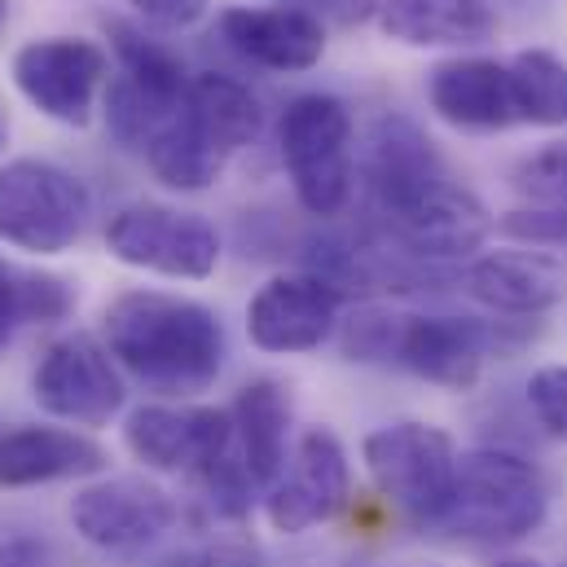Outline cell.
I'll use <instances>...</instances> for the list:
<instances>
[{
	"label": "cell",
	"mask_w": 567,
	"mask_h": 567,
	"mask_svg": "<svg viewBox=\"0 0 567 567\" xmlns=\"http://www.w3.org/2000/svg\"><path fill=\"white\" fill-rule=\"evenodd\" d=\"M106 352L158 396H198L225 370L220 317L185 295L124 290L102 317Z\"/></svg>",
	"instance_id": "cell-1"
},
{
	"label": "cell",
	"mask_w": 567,
	"mask_h": 567,
	"mask_svg": "<svg viewBox=\"0 0 567 567\" xmlns=\"http://www.w3.org/2000/svg\"><path fill=\"white\" fill-rule=\"evenodd\" d=\"M493 348H502L497 326L475 317H453V312L357 308L343 321V352L352 361L401 365L449 392L475 388Z\"/></svg>",
	"instance_id": "cell-2"
},
{
	"label": "cell",
	"mask_w": 567,
	"mask_h": 567,
	"mask_svg": "<svg viewBox=\"0 0 567 567\" xmlns=\"http://www.w3.org/2000/svg\"><path fill=\"white\" fill-rule=\"evenodd\" d=\"M546 511L550 493L528 457L511 449H475L457 462V488L435 533L471 546H511L537 533Z\"/></svg>",
	"instance_id": "cell-3"
},
{
	"label": "cell",
	"mask_w": 567,
	"mask_h": 567,
	"mask_svg": "<svg viewBox=\"0 0 567 567\" xmlns=\"http://www.w3.org/2000/svg\"><path fill=\"white\" fill-rule=\"evenodd\" d=\"M278 150H282L290 189L299 207L317 220L343 216L352 203V115L330 93H303L282 111L278 124Z\"/></svg>",
	"instance_id": "cell-4"
},
{
	"label": "cell",
	"mask_w": 567,
	"mask_h": 567,
	"mask_svg": "<svg viewBox=\"0 0 567 567\" xmlns=\"http://www.w3.org/2000/svg\"><path fill=\"white\" fill-rule=\"evenodd\" d=\"M374 488L410 519L414 528L435 533L457 488V444L449 431L426 423H392L365 435L361 444Z\"/></svg>",
	"instance_id": "cell-5"
},
{
	"label": "cell",
	"mask_w": 567,
	"mask_h": 567,
	"mask_svg": "<svg viewBox=\"0 0 567 567\" xmlns=\"http://www.w3.org/2000/svg\"><path fill=\"white\" fill-rule=\"evenodd\" d=\"M89 225V189L58 163L13 158L0 167V243L58 256L80 243Z\"/></svg>",
	"instance_id": "cell-6"
},
{
	"label": "cell",
	"mask_w": 567,
	"mask_h": 567,
	"mask_svg": "<svg viewBox=\"0 0 567 567\" xmlns=\"http://www.w3.org/2000/svg\"><path fill=\"white\" fill-rule=\"evenodd\" d=\"M106 247L120 265L158 278L203 282L220 265V234L198 212H176L163 203H128L106 225Z\"/></svg>",
	"instance_id": "cell-7"
},
{
	"label": "cell",
	"mask_w": 567,
	"mask_h": 567,
	"mask_svg": "<svg viewBox=\"0 0 567 567\" xmlns=\"http://www.w3.org/2000/svg\"><path fill=\"white\" fill-rule=\"evenodd\" d=\"M31 396L44 414L75 426H106L124 410V379L115 357L93 334H62L40 352Z\"/></svg>",
	"instance_id": "cell-8"
},
{
	"label": "cell",
	"mask_w": 567,
	"mask_h": 567,
	"mask_svg": "<svg viewBox=\"0 0 567 567\" xmlns=\"http://www.w3.org/2000/svg\"><path fill=\"white\" fill-rule=\"evenodd\" d=\"M111 58L97 40L84 35H49L31 40L13 58V84L18 93L49 120L66 128H84L93 120L97 93L106 84Z\"/></svg>",
	"instance_id": "cell-9"
},
{
	"label": "cell",
	"mask_w": 567,
	"mask_h": 567,
	"mask_svg": "<svg viewBox=\"0 0 567 567\" xmlns=\"http://www.w3.org/2000/svg\"><path fill=\"white\" fill-rule=\"evenodd\" d=\"M379 225H383L388 247L396 256H405V260H419V265L466 260L493 234L488 207L466 185H457L453 176L440 181V185H431L419 198H410L405 207L383 212Z\"/></svg>",
	"instance_id": "cell-10"
},
{
	"label": "cell",
	"mask_w": 567,
	"mask_h": 567,
	"mask_svg": "<svg viewBox=\"0 0 567 567\" xmlns=\"http://www.w3.org/2000/svg\"><path fill=\"white\" fill-rule=\"evenodd\" d=\"M352 497V471H348V453L339 444L334 431L326 426H308L286 462V471L278 475V484L269 488V524L299 537L326 519H334Z\"/></svg>",
	"instance_id": "cell-11"
},
{
	"label": "cell",
	"mask_w": 567,
	"mask_h": 567,
	"mask_svg": "<svg viewBox=\"0 0 567 567\" xmlns=\"http://www.w3.org/2000/svg\"><path fill=\"white\" fill-rule=\"evenodd\" d=\"M124 440L137 462L154 471H185L189 480L238 453L234 419L207 405H142L124 426Z\"/></svg>",
	"instance_id": "cell-12"
},
{
	"label": "cell",
	"mask_w": 567,
	"mask_h": 567,
	"mask_svg": "<svg viewBox=\"0 0 567 567\" xmlns=\"http://www.w3.org/2000/svg\"><path fill=\"white\" fill-rule=\"evenodd\" d=\"M343 290L317 274H278L247 303V334L260 352H312L339 326Z\"/></svg>",
	"instance_id": "cell-13"
},
{
	"label": "cell",
	"mask_w": 567,
	"mask_h": 567,
	"mask_svg": "<svg viewBox=\"0 0 567 567\" xmlns=\"http://www.w3.org/2000/svg\"><path fill=\"white\" fill-rule=\"evenodd\" d=\"M71 524L106 555H137L176 524V502L150 480H102L75 493Z\"/></svg>",
	"instance_id": "cell-14"
},
{
	"label": "cell",
	"mask_w": 567,
	"mask_h": 567,
	"mask_svg": "<svg viewBox=\"0 0 567 567\" xmlns=\"http://www.w3.org/2000/svg\"><path fill=\"white\" fill-rule=\"evenodd\" d=\"M431 111L462 133H502L519 124L511 62L497 58H449L426 71Z\"/></svg>",
	"instance_id": "cell-15"
},
{
	"label": "cell",
	"mask_w": 567,
	"mask_h": 567,
	"mask_svg": "<svg viewBox=\"0 0 567 567\" xmlns=\"http://www.w3.org/2000/svg\"><path fill=\"white\" fill-rule=\"evenodd\" d=\"M220 40L251 66L265 71H312L326 53V27L312 9L299 4H269V9H225L220 13Z\"/></svg>",
	"instance_id": "cell-16"
},
{
	"label": "cell",
	"mask_w": 567,
	"mask_h": 567,
	"mask_svg": "<svg viewBox=\"0 0 567 567\" xmlns=\"http://www.w3.org/2000/svg\"><path fill=\"white\" fill-rule=\"evenodd\" d=\"M440 181H449V167L431 137L405 115H383L374 124L370 154H365V189H370L374 216L405 207L410 198L426 194Z\"/></svg>",
	"instance_id": "cell-17"
},
{
	"label": "cell",
	"mask_w": 567,
	"mask_h": 567,
	"mask_svg": "<svg viewBox=\"0 0 567 567\" xmlns=\"http://www.w3.org/2000/svg\"><path fill=\"white\" fill-rule=\"evenodd\" d=\"M457 282L466 286V295L502 317H537L546 308H555L567 295V274L559 260L542 256V251H488L475 256Z\"/></svg>",
	"instance_id": "cell-18"
},
{
	"label": "cell",
	"mask_w": 567,
	"mask_h": 567,
	"mask_svg": "<svg viewBox=\"0 0 567 567\" xmlns=\"http://www.w3.org/2000/svg\"><path fill=\"white\" fill-rule=\"evenodd\" d=\"M106 471V449L71 426H13L0 440V484L31 488Z\"/></svg>",
	"instance_id": "cell-19"
},
{
	"label": "cell",
	"mask_w": 567,
	"mask_h": 567,
	"mask_svg": "<svg viewBox=\"0 0 567 567\" xmlns=\"http://www.w3.org/2000/svg\"><path fill=\"white\" fill-rule=\"evenodd\" d=\"M379 27L414 49H466L497 31V13L488 0H379Z\"/></svg>",
	"instance_id": "cell-20"
},
{
	"label": "cell",
	"mask_w": 567,
	"mask_h": 567,
	"mask_svg": "<svg viewBox=\"0 0 567 567\" xmlns=\"http://www.w3.org/2000/svg\"><path fill=\"white\" fill-rule=\"evenodd\" d=\"M234 444L256 484H278L286 471V435H290V396L278 379H256L238 392L234 410Z\"/></svg>",
	"instance_id": "cell-21"
},
{
	"label": "cell",
	"mask_w": 567,
	"mask_h": 567,
	"mask_svg": "<svg viewBox=\"0 0 567 567\" xmlns=\"http://www.w3.org/2000/svg\"><path fill=\"white\" fill-rule=\"evenodd\" d=\"M185 111L189 120L203 128V137L216 145L225 158H234L243 145H251L260 137V102L243 80L229 75H194L189 93H185Z\"/></svg>",
	"instance_id": "cell-22"
},
{
	"label": "cell",
	"mask_w": 567,
	"mask_h": 567,
	"mask_svg": "<svg viewBox=\"0 0 567 567\" xmlns=\"http://www.w3.org/2000/svg\"><path fill=\"white\" fill-rule=\"evenodd\" d=\"M75 308V290L58 274H31L0 265V352L18 326H49Z\"/></svg>",
	"instance_id": "cell-23"
},
{
	"label": "cell",
	"mask_w": 567,
	"mask_h": 567,
	"mask_svg": "<svg viewBox=\"0 0 567 567\" xmlns=\"http://www.w3.org/2000/svg\"><path fill=\"white\" fill-rule=\"evenodd\" d=\"M106 35H111V49H115V58H120V75H128L137 89H145L150 97H158V102H181L185 93H189V71H185V62L167 49V44H158V40H150L142 27H133V22H111L106 27Z\"/></svg>",
	"instance_id": "cell-24"
},
{
	"label": "cell",
	"mask_w": 567,
	"mask_h": 567,
	"mask_svg": "<svg viewBox=\"0 0 567 567\" xmlns=\"http://www.w3.org/2000/svg\"><path fill=\"white\" fill-rule=\"evenodd\" d=\"M515 111L519 124L533 128H567V62L550 49H524L511 58Z\"/></svg>",
	"instance_id": "cell-25"
},
{
	"label": "cell",
	"mask_w": 567,
	"mask_h": 567,
	"mask_svg": "<svg viewBox=\"0 0 567 567\" xmlns=\"http://www.w3.org/2000/svg\"><path fill=\"white\" fill-rule=\"evenodd\" d=\"M511 181L533 207H567V142L528 154Z\"/></svg>",
	"instance_id": "cell-26"
},
{
	"label": "cell",
	"mask_w": 567,
	"mask_h": 567,
	"mask_svg": "<svg viewBox=\"0 0 567 567\" xmlns=\"http://www.w3.org/2000/svg\"><path fill=\"white\" fill-rule=\"evenodd\" d=\"M528 410L542 431L567 440V365H546L528 379Z\"/></svg>",
	"instance_id": "cell-27"
},
{
	"label": "cell",
	"mask_w": 567,
	"mask_h": 567,
	"mask_svg": "<svg viewBox=\"0 0 567 567\" xmlns=\"http://www.w3.org/2000/svg\"><path fill=\"white\" fill-rule=\"evenodd\" d=\"M502 229L519 243L537 247H567V207H519L502 220Z\"/></svg>",
	"instance_id": "cell-28"
},
{
	"label": "cell",
	"mask_w": 567,
	"mask_h": 567,
	"mask_svg": "<svg viewBox=\"0 0 567 567\" xmlns=\"http://www.w3.org/2000/svg\"><path fill=\"white\" fill-rule=\"evenodd\" d=\"M158 567H265V559L247 542H212V546L181 550V555L163 559Z\"/></svg>",
	"instance_id": "cell-29"
},
{
	"label": "cell",
	"mask_w": 567,
	"mask_h": 567,
	"mask_svg": "<svg viewBox=\"0 0 567 567\" xmlns=\"http://www.w3.org/2000/svg\"><path fill=\"white\" fill-rule=\"evenodd\" d=\"M142 18H150L154 27H194L207 13V0H128Z\"/></svg>",
	"instance_id": "cell-30"
},
{
	"label": "cell",
	"mask_w": 567,
	"mask_h": 567,
	"mask_svg": "<svg viewBox=\"0 0 567 567\" xmlns=\"http://www.w3.org/2000/svg\"><path fill=\"white\" fill-rule=\"evenodd\" d=\"M0 567H62V559L40 537H13L0 546Z\"/></svg>",
	"instance_id": "cell-31"
},
{
	"label": "cell",
	"mask_w": 567,
	"mask_h": 567,
	"mask_svg": "<svg viewBox=\"0 0 567 567\" xmlns=\"http://www.w3.org/2000/svg\"><path fill=\"white\" fill-rule=\"evenodd\" d=\"M278 4H286V0H278ZM290 4H299V9H303V4H321V0H290ZM326 4H330V9H339V18H343V22H348L352 13H361L352 0H326Z\"/></svg>",
	"instance_id": "cell-32"
},
{
	"label": "cell",
	"mask_w": 567,
	"mask_h": 567,
	"mask_svg": "<svg viewBox=\"0 0 567 567\" xmlns=\"http://www.w3.org/2000/svg\"><path fill=\"white\" fill-rule=\"evenodd\" d=\"M9 142V120H4V106H0V150Z\"/></svg>",
	"instance_id": "cell-33"
},
{
	"label": "cell",
	"mask_w": 567,
	"mask_h": 567,
	"mask_svg": "<svg viewBox=\"0 0 567 567\" xmlns=\"http://www.w3.org/2000/svg\"><path fill=\"white\" fill-rule=\"evenodd\" d=\"M497 567H546V564H533V559H506V564H497Z\"/></svg>",
	"instance_id": "cell-34"
},
{
	"label": "cell",
	"mask_w": 567,
	"mask_h": 567,
	"mask_svg": "<svg viewBox=\"0 0 567 567\" xmlns=\"http://www.w3.org/2000/svg\"><path fill=\"white\" fill-rule=\"evenodd\" d=\"M0 27H4V0H0Z\"/></svg>",
	"instance_id": "cell-35"
}]
</instances>
